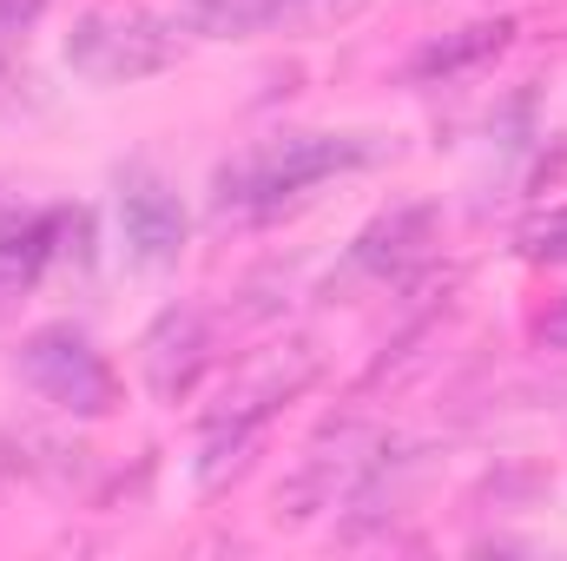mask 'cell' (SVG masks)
<instances>
[{"label":"cell","mask_w":567,"mask_h":561,"mask_svg":"<svg viewBox=\"0 0 567 561\" xmlns=\"http://www.w3.org/2000/svg\"><path fill=\"white\" fill-rule=\"evenodd\" d=\"M370 159H377V145L357 133H290V140L251 145L231 165H218L212 198H218V212H278L297 192H310L337 172H357Z\"/></svg>","instance_id":"1"},{"label":"cell","mask_w":567,"mask_h":561,"mask_svg":"<svg viewBox=\"0 0 567 561\" xmlns=\"http://www.w3.org/2000/svg\"><path fill=\"white\" fill-rule=\"evenodd\" d=\"M178 60V20H158L145 7H93L66 33V67L93 86H133Z\"/></svg>","instance_id":"2"},{"label":"cell","mask_w":567,"mask_h":561,"mask_svg":"<svg viewBox=\"0 0 567 561\" xmlns=\"http://www.w3.org/2000/svg\"><path fill=\"white\" fill-rule=\"evenodd\" d=\"M20 377H27L47 404H60L66 417H106V410L120 404L113 364H106L100 344H93L86 330H73V324L33 330V337L20 344Z\"/></svg>","instance_id":"3"},{"label":"cell","mask_w":567,"mask_h":561,"mask_svg":"<svg viewBox=\"0 0 567 561\" xmlns=\"http://www.w3.org/2000/svg\"><path fill=\"white\" fill-rule=\"evenodd\" d=\"M205 364H212V324H205V310H192V304L158 310L152 330H145V344H140L145 390H152L158 404H178V397L198 390Z\"/></svg>","instance_id":"4"},{"label":"cell","mask_w":567,"mask_h":561,"mask_svg":"<svg viewBox=\"0 0 567 561\" xmlns=\"http://www.w3.org/2000/svg\"><path fill=\"white\" fill-rule=\"evenodd\" d=\"M383 436L377 429H363V422H337L317 449H310V462H303V482H297V502H310V509H330L337 496H357L377 469H383Z\"/></svg>","instance_id":"5"},{"label":"cell","mask_w":567,"mask_h":561,"mask_svg":"<svg viewBox=\"0 0 567 561\" xmlns=\"http://www.w3.org/2000/svg\"><path fill=\"white\" fill-rule=\"evenodd\" d=\"M120 232H126L133 265H172V258L185 252L192 218H185V205H178L172 185H158V178L133 172V178L120 185Z\"/></svg>","instance_id":"6"},{"label":"cell","mask_w":567,"mask_h":561,"mask_svg":"<svg viewBox=\"0 0 567 561\" xmlns=\"http://www.w3.org/2000/svg\"><path fill=\"white\" fill-rule=\"evenodd\" d=\"M429 205H396V212H383L363 238H357V265L370 272V278H403L416 258L429 252Z\"/></svg>","instance_id":"7"},{"label":"cell","mask_w":567,"mask_h":561,"mask_svg":"<svg viewBox=\"0 0 567 561\" xmlns=\"http://www.w3.org/2000/svg\"><path fill=\"white\" fill-rule=\"evenodd\" d=\"M515 40V20H475V27H455V33H442V40H429L423 53L410 60V80H462V73H475L482 60H495L502 47Z\"/></svg>","instance_id":"8"},{"label":"cell","mask_w":567,"mask_h":561,"mask_svg":"<svg viewBox=\"0 0 567 561\" xmlns=\"http://www.w3.org/2000/svg\"><path fill=\"white\" fill-rule=\"evenodd\" d=\"M278 13V0H178V27L205 33V40H245L265 33Z\"/></svg>","instance_id":"9"},{"label":"cell","mask_w":567,"mask_h":561,"mask_svg":"<svg viewBox=\"0 0 567 561\" xmlns=\"http://www.w3.org/2000/svg\"><path fill=\"white\" fill-rule=\"evenodd\" d=\"M363 0H278L271 27H330V20H350Z\"/></svg>","instance_id":"10"},{"label":"cell","mask_w":567,"mask_h":561,"mask_svg":"<svg viewBox=\"0 0 567 561\" xmlns=\"http://www.w3.org/2000/svg\"><path fill=\"white\" fill-rule=\"evenodd\" d=\"M522 252H528V258H548V265H567V205L548 212V218H535V225L522 232Z\"/></svg>","instance_id":"11"},{"label":"cell","mask_w":567,"mask_h":561,"mask_svg":"<svg viewBox=\"0 0 567 561\" xmlns=\"http://www.w3.org/2000/svg\"><path fill=\"white\" fill-rule=\"evenodd\" d=\"M40 7H47V0H0V40H7V33H20V27H33V20H40Z\"/></svg>","instance_id":"12"},{"label":"cell","mask_w":567,"mask_h":561,"mask_svg":"<svg viewBox=\"0 0 567 561\" xmlns=\"http://www.w3.org/2000/svg\"><path fill=\"white\" fill-rule=\"evenodd\" d=\"M542 344H548V350H561V357H567V297L555 304V310H548V317H542Z\"/></svg>","instance_id":"13"}]
</instances>
